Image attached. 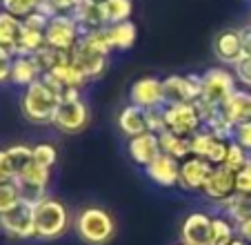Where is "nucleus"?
<instances>
[{"instance_id": "nucleus-1", "label": "nucleus", "mask_w": 251, "mask_h": 245, "mask_svg": "<svg viewBox=\"0 0 251 245\" xmlns=\"http://www.w3.org/2000/svg\"><path fill=\"white\" fill-rule=\"evenodd\" d=\"M74 230L87 245H107L116 236V218L100 205H87L74 218Z\"/></svg>"}, {"instance_id": "nucleus-2", "label": "nucleus", "mask_w": 251, "mask_h": 245, "mask_svg": "<svg viewBox=\"0 0 251 245\" xmlns=\"http://www.w3.org/2000/svg\"><path fill=\"white\" fill-rule=\"evenodd\" d=\"M58 103H60V96L43 78L31 83L29 87H25L23 96H20L23 116L33 125H51Z\"/></svg>"}, {"instance_id": "nucleus-3", "label": "nucleus", "mask_w": 251, "mask_h": 245, "mask_svg": "<svg viewBox=\"0 0 251 245\" xmlns=\"http://www.w3.org/2000/svg\"><path fill=\"white\" fill-rule=\"evenodd\" d=\"M33 223H36V239H60L69 230V210L62 201L47 196L33 205Z\"/></svg>"}, {"instance_id": "nucleus-4", "label": "nucleus", "mask_w": 251, "mask_h": 245, "mask_svg": "<svg viewBox=\"0 0 251 245\" xmlns=\"http://www.w3.org/2000/svg\"><path fill=\"white\" fill-rule=\"evenodd\" d=\"M16 185L20 189V196H23L25 203L29 205H36L43 198H47V187L49 181H51V170L45 165H38L36 160H31L29 165H25L23 170L16 174Z\"/></svg>"}, {"instance_id": "nucleus-5", "label": "nucleus", "mask_w": 251, "mask_h": 245, "mask_svg": "<svg viewBox=\"0 0 251 245\" xmlns=\"http://www.w3.org/2000/svg\"><path fill=\"white\" fill-rule=\"evenodd\" d=\"M202 76L200 74H169L162 78V98L165 105H185L200 98Z\"/></svg>"}, {"instance_id": "nucleus-6", "label": "nucleus", "mask_w": 251, "mask_h": 245, "mask_svg": "<svg viewBox=\"0 0 251 245\" xmlns=\"http://www.w3.org/2000/svg\"><path fill=\"white\" fill-rule=\"evenodd\" d=\"M202 92H200V98L207 100V103L220 105L238 90V80L233 76L231 69H225V67H211V69L202 71Z\"/></svg>"}, {"instance_id": "nucleus-7", "label": "nucleus", "mask_w": 251, "mask_h": 245, "mask_svg": "<svg viewBox=\"0 0 251 245\" xmlns=\"http://www.w3.org/2000/svg\"><path fill=\"white\" fill-rule=\"evenodd\" d=\"M80 38H82V29L71 14H56L49 18V25L45 29L47 47L60 49V52H71Z\"/></svg>"}, {"instance_id": "nucleus-8", "label": "nucleus", "mask_w": 251, "mask_h": 245, "mask_svg": "<svg viewBox=\"0 0 251 245\" xmlns=\"http://www.w3.org/2000/svg\"><path fill=\"white\" fill-rule=\"evenodd\" d=\"M56 129L62 134H78L89 125V107L82 98H67L58 103V109L53 114V122Z\"/></svg>"}, {"instance_id": "nucleus-9", "label": "nucleus", "mask_w": 251, "mask_h": 245, "mask_svg": "<svg viewBox=\"0 0 251 245\" xmlns=\"http://www.w3.org/2000/svg\"><path fill=\"white\" fill-rule=\"evenodd\" d=\"M0 230L2 234L14 241H29L36 239V223H33V205L20 203L14 210L0 216Z\"/></svg>"}, {"instance_id": "nucleus-10", "label": "nucleus", "mask_w": 251, "mask_h": 245, "mask_svg": "<svg viewBox=\"0 0 251 245\" xmlns=\"http://www.w3.org/2000/svg\"><path fill=\"white\" fill-rule=\"evenodd\" d=\"M71 62L78 65L82 69V74L89 80H96L104 74L107 62H109V54H104L102 49H98L87 36H82L78 40V45L71 49Z\"/></svg>"}, {"instance_id": "nucleus-11", "label": "nucleus", "mask_w": 251, "mask_h": 245, "mask_svg": "<svg viewBox=\"0 0 251 245\" xmlns=\"http://www.w3.org/2000/svg\"><path fill=\"white\" fill-rule=\"evenodd\" d=\"M165 125L167 132H174L178 136H194L196 132L202 129V121H200L198 112H196L194 103L185 105H165Z\"/></svg>"}, {"instance_id": "nucleus-12", "label": "nucleus", "mask_w": 251, "mask_h": 245, "mask_svg": "<svg viewBox=\"0 0 251 245\" xmlns=\"http://www.w3.org/2000/svg\"><path fill=\"white\" fill-rule=\"evenodd\" d=\"M229 141H223L216 134H211L207 127H202L200 132H196L191 136V156L207 160L211 165H223L225 156H227Z\"/></svg>"}, {"instance_id": "nucleus-13", "label": "nucleus", "mask_w": 251, "mask_h": 245, "mask_svg": "<svg viewBox=\"0 0 251 245\" xmlns=\"http://www.w3.org/2000/svg\"><path fill=\"white\" fill-rule=\"evenodd\" d=\"M129 100L131 105H138L142 109H153V107H165V98H162V80L156 76H142L129 87Z\"/></svg>"}, {"instance_id": "nucleus-14", "label": "nucleus", "mask_w": 251, "mask_h": 245, "mask_svg": "<svg viewBox=\"0 0 251 245\" xmlns=\"http://www.w3.org/2000/svg\"><path fill=\"white\" fill-rule=\"evenodd\" d=\"M216 165L207 163V160L198 158V156H189V158L180 160V179H178V187L185 192H202L211 170Z\"/></svg>"}, {"instance_id": "nucleus-15", "label": "nucleus", "mask_w": 251, "mask_h": 245, "mask_svg": "<svg viewBox=\"0 0 251 245\" xmlns=\"http://www.w3.org/2000/svg\"><path fill=\"white\" fill-rule=\"evenodd\" d=\"M43 80L56 92L58 96L67 90H78L80 92L82 87L89 83V78L82 74V69L78 65H74V62H67V65H60V67H56V69L43 74Z\"/></svg>"}, {"instance_id": "nucleus-16", "label": "nucleus", "mask_w": 251, "mask_h": 245, "mask_svg": "<svg viewBox=\"0 0 251 245\" xmlns=\"http://www.w3.org/2000/svg\"><path fill=\"white\" fill-rule=\"evenodd\" d=\"M202 194L209 198V201L223 205L229 196L236 194V172L227 170L225 165H216L211 170V174H209Z\"/></svg>"}, {"instance_id": "nucleus-17", "label": "nucleus", "mask_w": 251, "mask_h": 245, "mask_svg": "<svg viewBox=\"0 0 251 245\" xmlns=\"http://www.w3.org/2000/svg\"><path fill=\"white\" fill-rule=\"evenodd\" d=\"M211 221L213 216L207 212L187 214L180 225V241L189 245H209V241H211Z\"/></svg>"}, {"instance_id": "nucleus-18", "label": "nucleus", "mask_w": 251, "mask_h": 245, "mask_svg": "<svg viewBox=\"0 0 251 245\" xmlns=\"http://www.w3.org/2000/svg\"><path fill=\"white\" fill-rule=\"evenodd\" d=\"M127 154H129V158H131L136 165L147 167L149 163H153V160L162 154L158 134L145 132V134H140V136L129 138L127 141Z\"/></svg>"}, {"instance_id": "nucleus-19", "label": "nucleus", "mask_w": 251, "mask_h": 245, "mask_svg": "<svg viewBox=\"0 0 251 245\" xmlns=\"http://www.w3.org/2000/svg\"><path fill=\"white\" fill-rule=\"evenodd\" d=\"M145 174L149 176V181H153L160 187H178V179H180V160L171 158L167 154H160L153 163H149L145 167Z\"/></svg>"}, {"instance_id": "nucleus-20", "label": "nucleus", "mask_w": 251, "mask_h": 245, "mask_svg": "<svg viewBox=\"0 0 251 245\" xmlns=\"http://www.w3.org/2000/svg\"><path fill=\"white\" fill-rule=\"evenodd\" d=\"M74 20L80 25L82 33L96 31V29L107 27V14H104L102 0H80L76 5V9L71 11Z\"/></svg>"}, {"instance_id": "nucleus-21", "label": "nucleus", "mask_w": 251, "mask_h": 245, "mask_svg": "<svg viewBox=\"0 0 251 245\" xmlns=\"http://www.w3.org/2000/svg\"><path fill=\"white\" fill-rule=\"evenodd\" d=\"M213 56L218 58L223 65H236L245 52L240 43V31L238 29H223L218 36L213 38Z\"/></svg>"}, {"instance_id": "nucleus-22", "label": "nucleus", "mask_w": 251, "mask_h": 245, "mask_svg": "<svg viewBox=\"0 0 251 245\" xmlns=\"http://www.w3.org/2000/svg\"><path fill=\"white\" fill-rule=\"evenodd\" d=\"M118 129L120 134H125L127 138L133 136H140V134L149 132V125H147V109L138 107V105H125L123 109L118 112Z\"/></svg>"}, {"instance_id": "nucleus-23", "label": "nucleus", "mask_w": 251, "mask_h": 245, "mask_svg": "<svg viewBox=\"0 0 251 245\" xmlns=\"http://www.w3.org/2000/svg\"><path fill=\"white\" fill-rule=\"evenodd\" d=\"M220 112L227 116V121L231 122L233 127L240 125V122L251 121V92L238 87V90L220 105Z\"/></svg>"}, {"instance_id": "nucleus-24", "label": "nucleus", "mask_w": 251, "mask_h": 245, "mask_svg": "<svg viewBox=\"0 0 251 245\" xmlns=\"http://www.w3.org/2000/svg\"><path fill=\"white\" fill-rule=\"evenodd\" d=\"M43 78V69L38 67L33 56H14L11 61V85L16 87H29L31 83Z\"/></svg>"}, {"instance_id": "nucleus-25", "label": "nucleus", "mask_w": 251, "mask_h": 245, "mask_svg": "<svg viewBox=\"0 0 251 245\" xmlns=\"http://www.w3.org/2000/svg\"><path fill=\"white\" fill-rule=\"evenodd\" d=\"M223 214L233 225L251 218V192H236L233 196H229L223 203Z\"/></svg>"}, {"instance_id": "nucleus-26", "label": "nucleus", "mask_w": 251, "mask_h": 245, "mask_svg": "<svg viewBox=\"0 0 251 245\" xmlns=\"http://www.w3.org/2000/svg\"><path fill=\"white\" fill-rule=\"evenodd\" d=\"M107 33H109V43L111 47L120 49H131L136 45V38H138V29L131 20H125V23H116V25H107Z\"/></svg>"}, {"instance_id": "nucleus-27", "label": "nucleus", "mask_w": 251, "mask_h": 245, "mask_svg": "<svg viewBox=\"0 0 251 245\" xmlns=\"http://www.w3.org/2000/svg\"><path fill=\"white\" fill-rule=\"evenodd\" d=\"M160 138V150L162 154L171 156L176 160H185L191 156V138L189 136H178L174 132H162L158 134Z\"/></svg>"}, {"instance_id": "nucleus-28", "label": "nucleus", "mask_w": 251, "mask_h": 245, "mask_svg": "<svg viewBox=\"0 0 251 245\" xmlns=\"http://www.w3.org/2000/svg\"><path fill=\"white\" fill-rule=\"evenodd\" d=\"M23 29V20L16 16L0 11V47L11 52L16 56V45H18V36Z\"/></svg>"}, {"instance_id": "nucleus-29", "label": "nucleus", "mask_w": 251, "mask_h": 245, "mask_svg": "<svg viewBox=\"0 0 251 245\" xmlns=\"http://www.w3.org/2000/svg\"><path fill=\"white\" fill-rule=\"evenodd\" d=\"M45 47H47L45 31H36V29H29L23 25L18 36V45H16V56H36Z\"/></svg>"}, {"instance_id": "nucleus-30", "label": "nucleus", "mask_w": 251, "mask_h": 245, "mask_svg": "<svg viewBox=\"0 0 251 245\" xmlns=\"http://www.w3.org/2000/svg\"><path fill=\"white\" fill-rule=\"evenodd\" d=\"M33 58H36L38 67L43 69V74H47V71L56 69V67L71 62V52H60V49H53V47H45Z\"/></svg>"}, {"instance_id": "nucleus-31", "label": "nucleus", "mask_w": 251, "mask_h": 245, "mask_svg": "<svg viewBox=\"0 0 251 245\" xmlns=\"http://www.w3.org/2000/svg\"><path fill=\"white\" fill-rule=\"evenodd\" d=\"M102 7H104V14H107V23L116 25L131 18L133 0H102Z\"/></svg>"}, {"instance_id": "nucleus-32", "label": "nucleus", "mask_w": 251, "mask_h": 245, "mask_svg": "<svg viewBox=\"0 0 251 245\" xmlns=\"http://www.w3.org/2000/svg\"><path fill=\"white\" fill-rule=\"evenodd\" d=\"M20 203H23V196H20V189L16 185V181L0 183V216L7 214L9 210H14Z\"/></svg>"}, {"instance_id": "nucleus-33", "label": "nucleus", "mask_w": 251, "mask_h": 245, "mask_svg": "<svg viewBox=\"0 0 251 245\" xmlns=\"http://www.w3.org/2000/svg\"><path fill=\"white\" fill-rule=\"evenodd\" d=\"M5 150H7V156H9L16 174H18L25 165H29V163L33 160V147L25 145V143H14V145L5 147Z\"/></svg>"}, {"instance_id": "nucleus-34", "label": "nucleus", "mask_w": 251, "mask_h": 245, "mask_svg": "<svg viewBox=\"0 0 251 245\" xmlns=\"http://www.w3.org/2000/svg\"><path fill=\"white\" fill-rule=\"evenodd\" d=\"M251 158V154L247 150H242L236 141H229V147H227V156H225V163L223 165L231 172H240L242 167L247 165V160Z\"/></svg>"}, {"instance_id": "nucleus-35", "label": "nucleus", "mask_w": 251, "mask_h": 245, "mask_svg": "<svg viewBox=\"0 0 251 245\" xmlns=\"http://www.w3.org/2000/svg\"><path fill=\"white\" fill-rule=\"evenodd\" d=\"M204 127L211 134H216L218 138H223V141H231V136H233V125L227 121V116L220 112V107L216 109V114H213L211 121H209Z\"/></svg>"}, {"instance_id": "nucleus-36", "label": "nucleus", "mask_w": 251, "mask_h": 245, "mask_svg": "<svg viewBox=\"0 0 251 245\" xmlns=\"http://www.w3.org/2000/svg\"><path fill=\"white\" fill-rule=\"evenodd\" d=\"M0 7H2V11H7V14L25 20L29 14L36 11V0H0Z\"/></svg>"}, {"instance_id": "nucleus-37", "label": "nucleus", "mask_w": 251, "mask_h": 245, "mask_svg": "<svg viewBox=\"0 0 251 245\" xmlns=\"http://www.w3.org/2000/svg\"><path fill=\"white\" fill-rule=\"evenodd\" d=\"M33 160H36L38 165H45L51 170L58 160V150L51 143H38V145H33Z\"/></svg>"}, {"instance_id": "nucleus-38", "label": "nucleus", "mask_w": 251, "mask_h": 245, "mask_svg": "<svg viewBox=\"0 0 251 245\" xmlns=\"http://www.w3.org/2000/svg\"><path fill=\"white\" fill-rule=\"evenodd\" d=\"M231 71H233V76H236L238 85H240L242 90L251 92V56H242L240 61L231 67Z\"/></svg>"}, {"instance_id": "nucleus-39", "label": "nucleus", "mask_w": 251, "mask_h": 245, "mask_svg": "<svg viewBox=\"0 0 251 245\" xmlns=\"http://www.w3.org/2000/svg\"><path fill=\"white\" fill-rule=\"evenodd\" d=\"M231 141H236L242 150H247L251 154V121L240 122V125H236V127H233Z\"/></svg>"}, {"instance_id": "nucleus-40", "label": "nucleus", "mask_w": 251, "mask_h": 245, "mask_svg": "<svg viewBox=\"0 0 251 245\" xmlns=\"http://www.w3.org/2000/svg\"><path fill=\"white\" fill-rule=\"evenodd\" d=\"M147 125H149V132H153V134H162V132H167L165 112H162V107L147 109Z\"/></svg>"}, {"instance_id": "nucleus-41", "label": "nucleus", "mask_w": 251, "mask_h": 245, "mask_svg": "<svg viewBox=\"0 0 251 245\" xmlns=\"http://www.w3.org/2000/svg\"><path fill=\"white\" fill-rule=\"evenodd\" d=\"M11 61H14V54L0 47V85L11 80Z\"/></svg>"}, {"instance_id": "nucleus-42", "label": "nucleus", "mask_w": 251, "mask_h": 245, "mask_svg": "<svg viewBox=\"0 0 251 245\" xmlns=\"http://www.w3.org/2000/svg\"><path fill=\"white\" fill-rule=\"evenodd\" d=\"M236 192H251V158L240 172H236Z\"/></svg>"}, {"instance_id": "nucleus-43", "label": "nucleus", "mask_w": 251, "mask_h": 245, "mask_svg": "<svg viewBox=\"0 0 251 245\" xmlns=\"http://www.w3.org/2000/svg\"><path fill=\"white\" fill-rule=\"evenodd\" d=\"M14 179H16V170L11 165L9 156H7V150H0V183L14 181Z\"/></svg>"}, {"instance_id": "nucleus-44", "label": "nucleus", "mask_w": 251, "mask_h": 245, "mask_svg": "<svg viewBox=\"0 0 251 245\" xmlns=\"http://www.w3.org/2000/svg\"><path fill=\"white\" fill-rule=\"evenodd\" d=\"M78 2H80V0H51L53 9H56L58 14H71V11L76 9Z\"/></svg>"}, {"instance_id": "nucleus-45", "label": "nucleus", "mask_w": 251, "mask_h": 245, "mask_svg": "<svg viewBox=\"0 0 251 245\" xmlns=\"http://www.w3.org/2000/svg\"><path fill=\"white\" fill-rule=\"evenodd\" d=\"M238 31H240L242 52H245V56H251V25H247V27L238 29Z\"/></svg>"}, {"instance_id": "nucleus-46", "label": "nucleus", "mask_w": 251, "mask_h": 245, "mask_svg": "<svg viewBox=\"0 0 251 245\" xmlns=\"http://www.w3.org/2000/svg\"><path fill=\"white\" fill-rule=\"evenodd\" d=\"M236 234L240 236L242 241H247V243H251V218H247V221L238 223V225H236Z\"/></svg>"}, {"instance_id": "nucleus-47", "label": "nucleus", "mask_w": 251, "mask_h": 245, "mask_svg": "<svg viewBox=\"0 0 251 245\" xmlns=\"http://www.w3.org/2000/svg\"><path fill=\"white\" fill-rule=\"evenodd\" d=\"M178 245H189V243H182V241H180V243H178Z\"/></svg>"}, {"instance_id": "nucleus-48", "label": "nucleus", "mask_w": 251, "mask_h": 245, "mask_svg": "<svg viewBox=\"0 0 251 245\" xmlns=\"http://www.w3.org/2000/svg\"><path fill=\"white\" fill-rule=\"evenodd\" d=\"M0 234H2V230H0Z\"/></svg>"}, {"instance_id": "nucleus-49", "label": "nucleus", "mask_w": 251, "mask_h": 245, "mask_svg": "<svg viewBox=\"0 0 251 245\" xmlns=\"http://www.w3.org/2000/svg\"><path fill=\"white\" fill-rule=\"evenodd\" d=\"M0 11H2V7H0Z\"/></svg>"}]
</instances>
